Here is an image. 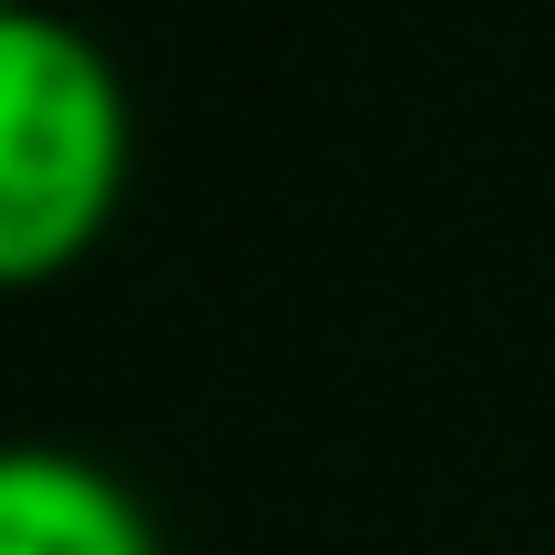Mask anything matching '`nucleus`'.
<instances>
[{
  "mask_svg": "<svg viewBox=\"0 0 555 555\" xmlns=\"http://www.w3.org/2000/svg\"><path fill=\"white\" fill-rule=\"evenodd\" d=\"M0 11H21V0H0Z\"/></svg>",
  "mask_w": 555,
  "mask_h": 555,
  "instance_id": "3",
  "label": "nucleus"
},
{
  "mask_svg": "<svg viewBox=\"0 0 555 555\" xmlns=\"http://www.w3.org/2000/svg\"><path fill=\"white\" fill-rule=\"evenodd\" d=\"M0 555H165L144 494L73 442H0Z\"/></svg>",
  "mask_w": 555,
  "mask_h": 555,
  "instance_id": "2",
  "label": "nucleus"
},
{
  "mask_svg": "<svg viewBox=\"0 0 555 555\" xmlns=\"http://www.w3.org/2000/svg\"><path fill=\"white\" fill-rule=\"evenodd\" d=\"M134 165L124 73L82 21L0 11V288H41L114 227Z\"/></svg>",
  "mask_w": 555,
  "mask_h": 555,
  "instance_id": "1",
  "label": "nucleus"
}]
</instances>
